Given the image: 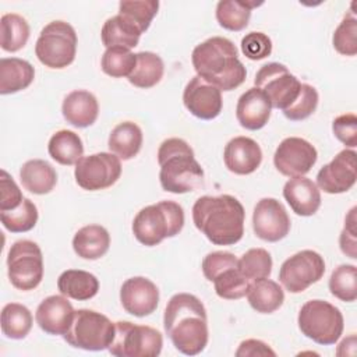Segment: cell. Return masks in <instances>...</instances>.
Here are the masks:
<instances>
[{"mask_svg":"<svg viewBox=\"0 0 357 357\" xmlns=\"http://www.w3.org/2000/svg\"><path fill=\"white\" fill-rule=\"evenodd\" d=\"M325 273V261L317 251L301 250L289 257L279 269V282L289 293H301L319 282Z\"/></svg>","mask_w":357,"mask_h":357,"instance_id":"cell-13","label":"cell"},{"mask_svg":"<svg viewBox=\"0 0 357 357\" xmlns=\"http://www.w3.org/2000/svg\"><path fill=\"white\" fill-rule=\"evenodd\" d=\"M22 187L32 194H49L57 184V173L53 166L43 159H31L20 169Z\"/></svg>","mask_w":357,"mask_h":357,"instance_id":"cell-27","label":"cell"},{"mask_svg":"<svg viewBox=\"0 0 357 357\" xmlns=\"http://www.w3.org/2000/svg\"><path fill=\"white\" fill-rule=\"evenodd\" d=\"M24 201L22 192L13 177L6 172H0V212L15 209Z\"/></svg>","mask_w":357,"mask_h":357,"instance_id":"cell-46","label":"cell"},{"mask_svg":"<svg viewBox=\"0 0 357 357\" xmlns=\"http://www.w3.org/2000/svg\"><path fill=\"white\" fill-rule=\"evenodd\" d=\"M356 151H340L328 165L322 166L317 174V187L326 194H342L349 191L357 180Z\"/></svg>","mask_w":357,"mask_h":357,"instance_id":"cell-17","label":"cell"},{"mask_svg":"<svg viewBox=\"0 0 357 357\" xmlns=\"http://www.w3.org/2000/svg\"><path fill=\"white\" fill-rule=\"evenodd\" d=\"M77 43L75 29L68 22L52 21L39 33L35 43V54L45 67L61 70L74 61Z\"/></svg>","mask_w":357,"mask_h":357,"instance_id":"cell-7","label":"cell"},{"mask_svg":"<svg viewBox=\"0 0 357 357\" xmlns=\"http://www.w3.org/2000/svg\"><path fill=\"white\" fill-rule=\"evenodd\" d=\"M109 247L110 234L100 225L84 226L73 237V250L82 259H99L109 251Z\"/></svg>","mask_w":357,"mask_h":357,"instance_id":"cell-25","label":"cell"},{"mask_svg":"<svg viewBox=\"0 0 357 357\" xmlns=\"http://www.w3.org/2000/svg\"><path fill=\"white\" fill-rule=\"evenodd\" d=\"M75 310L66 296H49L40 301L35 312V321L47 335H64L73 321Z\"/></svg>","mask_w":357,"mask_h":357,"instance_id":"cell-20","label":"cell"},{"mask_svg":"<svg viewBox=\"0 0 357 357\" xmlns=\"http://www.w3.org/2000/svg\"><path fill=\"white\" fill-rule=\"evenodd\" d=\"M38 218V208L29 198H24L21 205L15 209L0 212V220L4 229L11 233H25L32 230Z\"/></svg>","mask_w":357,"mask_h":357,"instance_id":"cell-40","label":"cell"},{"mask_svg":"<svg viewBox=\"0 0 357 357\" xmlns=\"http://www.w3.org/2000/svg\"><path fill=\"white\" fill-rule=\"evenodd\" d=\"M202 273L213 283L215 293L225 300H238L247 294L250 282L238 269V258L229 251H213L202 259Z\"/></svg>","mask_w":357,"mask_h":357,"instance_id":"cell-9","label":"cell"},{"mask_svg":"<svg viewBox=\"0 0 357 357\" xmlns=\"http://www.w3.org/2000/svg\"><path fill=\"white\" fill-rule=\"evenodd\" d=\"M137 63V53L130 49L114 46L107 47L100 59L102 71L112 78H123L132 73Z\"/></svg>","mask_w":357,"mask_h":357,"instance_id":"cell-38","label":"cell"},{"mask_svg":"<svg viewBox=\"0 0 357 357\" xmlns=\"http://www.w3.org/2000/svg\"><path fill=\"white\" fill-rule=\"evenodd\" d=\"M262 3L244 0H222L216 6V20L219 25L227 31H243L251 18L252 8Z\"/></svg>","mask_w":357,"mask_h":357,"instance_id":"cell-34","label":"cell"},{"mask_svg":"<svg viewBox=\"0 0 357 357\" xmlns=\"http://www.w3.org/2000/svg\"><path fill=\"white\" fill-rule=\"evenodd\" d=\"M272 106L268 98L258 88L247 89L237 100L236 117L240 126L250 131L261 130L271 119Z\"/></svg>","mask_w":357,"mask_h":357,"instance_id":"cell-22","label":"cell"},{"mask_svg":"<svg viewBox=\"0 0 357 357\" xmlns=\"http://www.w3.org/2000/svg\"><path fill=\"white\" fill-rule=\"evenodd\" d=\"M165 73V64L159 54L153 52L137 53V63L128 75V82L137 88L148 89L160 82Z\"/></svg>","mask_w":357,"mask_h":357,"instance_id":"cell-33","label":"cell"},{"mask_svg":"<svg viewBox=\"0 0 357 357\" xmlns=\"http://www.w3.org/2000/svg\"><path fill=\"white\" fill-rule=\"evenodd\" d=\"M57 289L67 298L85 301L98 294L99 280L91 272L82 269H67L59 276Z\"/></svg>","mask_w":357,"mask_h":357,"instance_id":"cell-28","label":"cell"},{"mask_svg":"<svg viewBox=\"0 0 357 357\" xmlns=\"http://www.w3.org/2000/svg\"><path fill=\"white\" fill-rule=\"evenodd\" d=\"M332 43L335 50L342 56L351 57L357 54V18L353 11L344 15L335 29Z\"/></svg>","mask_w":357,"mask_h":357,"instance_id":"cell-42","label":"cell"},{"mask_svg":"<svg viewBox=\"0 0 357 357\" xmlns=\"http://www.w3.org/2000/svg\"><path fill=\"white\" fill-rule=\"evenodd\" d=\"M237 357H255V356H272L275 357L276 353L262 340L258 339H247L243 340L236 350Z\"/></svg>","mask_w":357,"mask_h":357,"instance_id":"cell-48","label":"cell"},{"mask_svg":"<svg viewBox=\"0 0 357 357\" xmlns=\"http://www.w3.org/2000/svg\"><path fill=\"white\" fill-rule=\"evenodd\" d=\"M158 10L159 1L156 0H123L119 3V14L137 26L141 33L149 28Z\"/></svg>","mask_w":357,"mask_h":357,"instance_id":"cell-39","label":"cell"},{"mask_svg":"<svg viewBox=\"0 0 357 357\" xmlns=\"http://www.w3.org/2000/svg\"><path fill=\"white\" fill-rule=\"evenodd\" d=\"M120 301L126 312L138 318L148 317L158 308L159 289L148 278L134 276L121 284Z\"/></svg>","mask_w":357,"mask_h":357,"instance_id":"cell-19","label":"cell"},{"mask_svg":"<svg viewBox=\"0 0 357 357\" xmlns=\"http://www.w3.org/2000/svg\"><path fill=\"white\" fill-rule=\"evenodd\" d=\"M1 332L6 337L20 340L32 329L33 318L28 307L20 303H8L1 310Z\"/></svg>","mask_w":357,"mask_h":357,"instance_id":"cell-35","label":"cell"},{"mask_svg":"<svg viewBox=\"0 0 357 357\" xmlns=\"http://www.w3.org/2000/svg\"><path fill=\"white\" fill-rule=\"evenodd\" d=\"M35 78L33 66L18 57L0 59V93L11 95L26 89Z\"/></svg>","mask_w":357,"mask_h":357,"instance_id":"cell-26","label":"cell"},{"mask_svg":"<svg viewBox=\"0 0 357 357\" xmlns=\"http://www.w3.org/2000/svg\"><path fill=\"white\" fill-rule=\"evenodd\" d=\"M318 159L315 146L304 138H284L276 148L273 165L276 170L286 177H301L307 174Z\"/></svg>","mask_w":357,"mask_h":357,"instance_id":"cell-15","label":"cell"},{"mask_svg":"<svg viewBox=\"0 0 357 357\" xmlns=\"http://www.w3.org/2000/svg\"><path fill=\"white\" fill-rule=\"evenodd\" d=\"M61 113L68 124L77 128H86L92 126L98 119V99L89 91L75 89L64 98Z\"/></svg>","mask_w":357,"mask_h":357,"instance_id":"cell-24","label":"cell"},{"mask_svg":"<svg viewBox=\"0 0 357 357\" xmlns=\"http://www.w3.org/2000/svg\"><path fill=\"white\" fill-rule=\"evenodd\" d=\"M254 84L265 93L271 106L282 112L297 99L301 89L298 78L280 63L264 64L257 71Z\"/></svg>","mask_w":357,"mask_h":357,"instance_id":"cell-12","label":"cell"},{"mask_svg":"<svg viewBox=\"0 0 357 357\" xmlns=\"http://www.w3.org/2000/svg\"><path fill=\"white\" fill-rule=\"evenodd\" d=\"M245 296L251 308L259 314H272L279 310L284 301L283 289L279 283L268 278L251 282Z\"/></svg>","mask_w":357,"mask_h":357,"instance_id":"cell-30","label":"cell"},{"mask_svg":"<svg viewBox=\"0 0 357 357\" xmlns=\"http://www.w3.org/2000/svg\"><path fill=\"white\" fill-rule=\"evenodd\" d=\"M163 326L173 346L185 356H197L208 344L206 310L194 294L177 293L170 297L163 314Z\"/></svg>","mask_w":357,"mask_h":357,"instance_id":"cell-1","label":"cell"},{"mask_svg":"<svg viewBox=\"0 0 357 357\" xmlns=\"http://www.w3.org/2000/svg\"><path fill=\"white\" fill-rule=\"evenodd\" d=\"M283 197L298 216H312L321 206V192L317 184L304 176L293 177L283 187Z\"/></svg>","mask_w":357,"mask_h":357,"instance_id":"cell-23","label":"cell"},{"mask_svg":"<svg viewBox=\"0 0 357 357\" xmlns=\"http://www.w3.org/2000/svg\"><path fill=\"white\" fill-rule=\"evenodd\" d=\"M162 347L163 337L158 329L130 321H117L107 350L116 357H156Z\"/></svg>","mask_w":357,"mask_h":357,"instance_id":"cell-10","label":"cell"},{"mask_svg":"<svg viewBox=\"0 0 357 357\" xmlns=\"http://www.w3.org/2000/svg\"><path fill=\"white\" fill-rule=\"evenodd\" d=\"M272 265V257L265 248H250L238 258V269L250 283L269 278Z\"/></svg>","mask_w":357,"mask_h":357,"instance_id":"cell-41","label":"cell"},{"mask_svg":"<svg viewBox=\"0 0 357 357\" xmlns=\"http://www.w3.org/2000/svg\"><path fill=\"white\" fill-rule=\"evenodd\" d=\"M121 176L120 158L112 152H98L82 156L74 169L75 183L86 191L112 187Z\"/></svg>","mask_w":357,"mask_h":357,"instance_id":"cell-14","label":"cell"},{"mask_svg":"<svg viewBox=\"0 0 357 357\" xmlns=\"http://www.w3.org/2000/svg\"><path fill=\"white\" fill-rule=\"evenodd\" d=\"M318 100L319 96L317 89L310 84H301V89L297 99L283 110V114L286 119L291 121L305 120L317 110Z\"/></svg>","mask_w":357,"mask_h":357,"instance_id":"cell-43","label":"cell"},{"mask_svg":"<svg viewBox=\"0 0 357 357\" xmlns=\"http://www.w3.org/2000/svg\"><path fill=\"white\" fill-rule=\"evenodd\" d=\"M183 103L194 117L201 120H212L222 112V91L206 82L204 78L195 75L184 88Z\"/></svg>","mask_w":357,"mask_h":357,"instance_id":"cell-18","label":"cell"},{"mask_svg":"<svg viewBox=\"0 0 357 357\" xmlns=\"http://www.w3.org/2000/svg\"><path fill=\"white\" fill-rule=\"evenodd\" d=\"M332 131L347 149L357 146V116L354 113L337 116L332 121Z\"/></svg>","mask_w":357,"mask_h":357,"instance_id":"cell-45","label":"cell"},{"mask_svg":"<svg viewBox=\"0 0 357 357\" xmlns=\"http://www.w3.org/2000/svg\"><path fill=\"white\" fill-rule=\"evenodd\" d=\"M142 130L134 121L119 123L110 132L107 146L120 160H130L138 155L142 146Z\"/></svg>","mask_w":357,"mask_h":357,"instance_id":"cell-29","label":"cell"},{"mask_svg":"<svg viewBox=\"0 0 357 357\" xmlns=\"http://www.w3.org/2000/svg\"><path fill=\"white\" fill-rule=\"evenodd\" d=\"M356 211L357 208L353 206L346 219H344V227L339 237V245L344 255H347L351 259L357 258V227H356Z\"/></svg>","mask_w":357,"mask_h":357,"instance_id":"cell-47","label":"cell"},{"mask_svg":"<svg viewBox=\"0 0 357 357\" xmlns=\"http://www.w3.org/2000/svg\"><path fill=\"white\" fill-rule=\"evenodd\" d=\"M159 181L165 191L185 194L197 190L204 180V170L192 148L183 138H167L158 149Z\"/></svg>","mask_w":357,"mask_h":357,"instance_id":"cell-4","label":"cell"},{"mask_svg":"<svg viewBox=\"0 0 357 357\" xmlns=\"http://www.w3.org/2000/svg\"><path fill=\"white\" fill-rule=\"evenodd\" d=\"M141 35V31L120 14L107 18L100 31V39L106 49L121 46L131 50L138 45Z\"/></svg>","mask_w":357,"mask_h":357,"instance_id":"cell-32","label":"cell"},{"mask_svg":"<svg viewBox=\"0 0 357 357\" xmlns=\"http://www.w3.org/2000/svg\"><path fill=\"white\" fill-rule=\"evenodd\" d=\"M191 61L197 75L220 91L238 88L247 77L236 45L223 36H212L197 45Z\"/></svg>","mask_w":357,"mask_h":357,"instance_id":"cell-3","label":"cell"},{"mask_svg":"<svg viewBox=\"0 0 357 357\" xmlns=\"http://www.w3.org/2000/svg\"><path fill=\"white\" fill-rule=\"evenodd\" d=\"M297 324L300 332L312 342L331 346L335 344L344 328L340 310L325 300H310L298 311Z\"/></svg>","mask_w":357,"mask_h":357,"instance_id":"cell-6","label":"cell"},{"mask_svg":"<svg viewBox=\"0 0 357 357\" xmlns=\"http://www.w3.org/2000/svg\"><path fill=\"white\" fill-rule=\"evenodd\" d=\"M223 160L227 170L238 176H245L254 173L261 166L262 151L257 141L240 135L226 144Z\"/></svg>","mask_w":357,"mask_h":357,"instance_id":"cell-21","label":"cell"},{"mask_svg":"<svg viewBox=\"0 0 357 357\" xmlns=\"http://www.w3.org/2000/svg\"><path fill=\"white\" fill-rule=\"evenodd\" d=\"M114 336V322L106 315L79 308L74 312L68 331L63 335L64 340L75 349L86 351L106 350Z\"/></svg>","mask_w":357,"mask_h":357,"instance_id":"cell-8","label":"cell"},{"mask_svg":"<svg viewBox=\"0 0 357 357\" xmlns=\"http://www.w3.org/2000/svg\"><path fill=\"white\" fill-rule=\"evenodd\" d=\"M47 152L57 163L63 166H73L84 156V144L79 135L74 131L60 130L50 137Z\"/></svg>","mask_w":357,"mask_h":357,"instance_id":"cell-31","label":"cell"},{"mask_svg":"<svg viewBox=\"0 0 357 357\" xmlns=\"http://www.w3.org/2000/svg\"><path fill=\"white\" fill-rule=\"evenodd\" d=\"M329 291L333 297L344 303L357 298V268L351 264H342L333 269L329 278Z\"/></svg>","mask_w":357,"mask_h":357,"instance_id":"cell-37","label":"cell"},{"mask_svg":"<svg viewBox=\"0 0 357 357\" xmlns=\"http://www.w3.org/2000/svg\"><path fill=\"white\" fill-rule=\"evenodd\" d=\"M241 52L250 60H262L272 53V40L264 32H248L241 39Z\"/></svg>","mask_w":357,"mask_h":357,"instance_id":"cell-44","label":"cell"},{"mask_svg":"<svg viewBox=\"0 0 357 357\" xmlns=\"http://www.w3.org/2000/svg\"><path fill=\"white\" fill-rule=\"evenodd\" d=\"M245 212L229 194L199 197L192 205L195 227L215 245H233L243 238Z\"/></svg>","mask_w":357,"mask_h":357,"instance_id":"cell-2","label":"cell"},{"mask_svg":"<svg viewBox=\"0 0 357 357\" xmlns=\"http://www.w3.org/2000/svg\"><path fill=\"white\" fill-rule=\"evenodd\" d=\"M43 255L39 245L31 240L15 241L7 255L10 283L22 291L33 290L43 279Z\"/></svg>","mask_w":357,"mask_h":357,"instance_id":"cell-11","label":"cell"},{"mask_svg":"<svg viewBox=\"0 0 357 357\" xmlns=\"http://www.w3.org/2000/svg\"><path fill=\"white\" fill-rule=\"evenodd\" d=\"M29 39V25L20 14L8 13L0 20V46L4 52L21 50Z\"/></svg>","mask_w":357,"mask_h":357,"instance_id":"cell-36","label":"cell"},{"mask_svg":"<svg viewBox=\"0 0 357 357\" xmlns=\"http://www.w3.org/2000/svg\"><path fill=\"white\" fill-rule=\"evenodd\" d=\"M184 226V211L174 201H160L142 208L132 220L134 237L146 247L174 237Z\"/></svg>","mask_w":357,"mask_h":357,"instance_id":"cell-5","label":"cell"},{"mask_svg":"<svg viewBox=\"0 0 357 357\" xmlns=\"http://www.w3.org/2000/svg\"><path fill=\"white\" fill-rule=\"evenodd\" d=\"M252 229L258 238L276 243L290 231V218L286 208L276 198H262L252 212Z\"/></svg>","mask_w":357,"mask_h":357,"instance_id":"cell-16","label":"cell"}]
</instances>
